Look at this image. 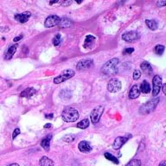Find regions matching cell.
<instances>
[{"label": "cell", "instance_id": "6da1fadb", "mask_svg": "<svg viewBox=\"0 0 166 166\" xmlns=\"http://www.w3.org/2000/svg\"><path fill=\"white\" fill-rule=\"evenodd\" d=\"M120 62V60L118 58H113L111 60H109L108 62H107L104 64V66L101 69V71L104 75H116L118 73V64Z\"/></svg>", "mask_w": 166, "mask_h": 166}, {"label": "cell", "instance_id": "7a4b0ae2", "mask_svg": "<svg viewBox=\"0 0 166 166\" xmlns=\"http://www.w3.org/2000/svg\"><path fill=\"white\" fill-rule=\"evenodd\" d=\"M79 113L76 109L73 107H68L62 112V120L66 122H75L79 119Z\"/></svg>", "mask_w": 166, "mask_h": 166}, {"label": "cell", "instance_id": "3957f363", "mask_svg": "<svg viewBox=\"0 0 166 166\" xmlns=\"http://www.w3.org/2000/svg\"><path fill=\"white\" fill-rule=\"evenodd\" d=\"M159 102V98L153 99L150 101H148L145 104L142 105L139 108V113L141 114H148L152 112H153L156 107L158 106V103Z\"/></svg>", "mask_w": 166, "mask_h": 166}, {"label": "cell", "instance_id": "277c9868", "mask_svg": "<svg viewBox=\"0 0 166 166\" xmlns=\"http://www.w3.org/2000/svg\"><path fill=\"white\" fill-rule=\"evenodd\" d=\"M74 75H75V71L72 70V69H66L61 75H59L58 76H56L54 79V82L56 83V84L62 83L65 81L72 78Z\"/></svg>", "mask_w": 166, "mask_h": 166}, {"label": "cell", "instance_id": "5b68a950", "mask_svg": "<svg viewBox=\"0 0 166 166\" xmlns=\"http://www.w3.org/2000/svg\"><path fill=\"white\" fill-rule=\"evenodd\" d=\"M104 109H105V107L103 106H99L92 111V113L90 114V118H91V121L93 124H96L99 122L103 112H104Z\"/></svg>", "mask_w": 166, "mask_h": 166}, {"label": "cell", "instance_id": "8992f818", "mask_svg": "<svg viewBox=\"0 0 166 166\" xmlns=\"http://www.w3.org/2000/svg\"><path fill=\"white\" fill-rule=\"evenodd\" d=\"M121 82L118 79L113 78V79H111L108 81L107 90L111 93H116V92H119L120 90L121 89Z\"/></svg>", "mask_w": 166, "mask_h": 166}, {"label": "cell", "instance_id": "52a82bcc", "mask_svg": "<svg viewBox=\"0 0 166 166\" xmlns=\"http://www.w3.org/2000/svg\"><path fill=\"white\" fill-rule=\"evenodd\" d=\"M153 84V88H152V96H157L159 94V91L161 89L162 86V78L159 75H155L152 80Z\"/></svg>", "mask_w": 166, "mask_h": 166}, {"label": "cell", "instance_id": "ba28073f", "mask_svg": "<svg viewBox=\"0 0 166 166\" xmlns=\"http://www.w3.org/2000/svg\"><path fill=\"white\" fill-rule=\"evenodd\" d=\"M94 62L92 60L89 59H85L80 61L76 66V69L78 70H86V69H90L91 68H93Z\"/></svg>", "mask_w": 166, "mask_h": 166}, {"label": "cell", "instance_id": "9c48e42d", "mask_svg": "<svg viewBox=\"0 0 166 166\" xmlns=\"http://www.w3.org/2000/svg\"><path fill=\"white\" fill-rule=\"evenodd\" d=\"M139 38V34L137 31H128L122 35V39L128 43H132Z\"/></svg>", "mask_w": 166, "mask_h": 166}, {"label": "cell", "instance_id": "30bf717a", "mask_svg": "<svg viewBox=\"0 0 166 166\" xmlns=\"http://www.w3.org/2000/svg\"><path fill=\"white\" fill-rule=\"evenodd\" d=\"M60 21H61V18L58 16L52 15V16H49L47 19L45 20L44 25L46 28H51V27H54V26L58 25Z\"/></svg>", "mask_w": 166, "mask_h": 166}, {"label": "cell", "instance_id": "8fae6325", "mask_svg": "<svg viewBox=\"0 0 166 166\" xmlns=\"http://www.w3.org/2000/svg\"><path fill=\"white\" fill-rule=\"evenodd\" d=\"M31 14L29 11H25V12L22 13V14H17L15 16V19L17 20L18 22H19L21 24H24V23H26L29 18H30Z\"/></svg>", "mask_w": 166, "mask_h": 166}, {"label": "cell", "instance_id": "7c38bea8", "mask_svg": "<svg viewBox=\"0 0 166 166\" xmlns=\"http://www.w3.org/2000/svg\"><path fill=\"white\" fill-rule=\"evenodd\" d=\"M128 140L127 138H125V137H118L113 142V148L114 150H119L120 149L123 145Z\"/></svg>", "mask_w": 166, "mask_h": 166}, {"label": "cell", "instance_id": "4fadbf2b", "mask_svg": "<svg viewBox=\"0 0 166 166\" xmlns=\"http://www.w3.org/2000/svg\"><path fill=\"white\" fill-rule=\"evenodd\" d=\"M78 148H79V150L81 152H85V153L90 152L91 150H92V147L90 145V144L88 142H87V141H81V142H80V144L78 145Z\"/></svg>", "mask_w": 166, "mask_h": 166}, {"label": "cell", "instance_id": "5bb4252c", "mask_svg": "<svg viewBox=\"0 0 166 166\" xmlns=\"http://www.w3.org/2000/svg\"><path fill=\"white\" fill-rule=\"evenodd\" d=\"M95 37H93L92 35H88L87 36V37L85 39V42H84V48L85 49H90L93 47V45L94 44V42H95Z\"/></svg>", "mask_w": 166, "mask_h": 166}, {"label": "cell", "instance_id": "9a60e30c", "mask_svg": "<svg viewBox=\"0 0 166 166\" xmlns=\"http://www.w3.org/2000/svg\"><path fill=\"white\" fill-rule=\"evenodd\" d=\"M140 68L141 69L143 70V72L145 73V74H146L148 75H152V65L149 63L148 62H143L140 65Z\"/></svg>", "mask_w": 166, "mask_h": 166}, {"label": "cell", "instance_id": "2e32d148", "mask_svg": "<svg viewBox=\"0 0 166 166\" xmlns=\"http://www.w3.org/2000/svg\"><path fill=\"white\" fill-rule=\"evenodd\" d=\"M140 94V90L137 85H134L129 92V98L130 99H136Z\"/></svg>", "mask_w": 166, "mask_h": 166}, {"label": "cell", "instance_id": "e0dca14e", "mask_svg": "<svg viewBox=\"0 0 166 166\" xmlns=\"http://www.w3.org/2000/svg\"><path fill=\"white\" fill-rule=\"evenodd\" d=\"M36 93H37V91H36L35 88H27V89L24 90V91L21 93L20 96H21V97H26V98H30V97H32L33 95H35Z\"/></svg>", "mask_w": 166, "mask_h": 166}, {"label": "cell", "instance_id": "ac0fdd59", "mask_svg": "<svg viewBox=\"0 0 166 166\" xmlns=\"http://www.w3.org/2000/svg\"><path fill=\"white\" fill-rule=\"evenodd\" d=\"M18 47V45L15 44L12 45V46H11V47L9 48V49H8V51H7L6 53V56H5V59H6V60H10L11 58L13 56H14V54L17 51Z\"/></svg>", "mask_w": 166, "mask_h": 166}, {"label": "cell", "instance_id": "d6986e66", "mask_svg": "<svg viewBox=\"0 0 166 166\" xmlns=\"http://www.w3.org/2000/svg\"><path fill=\"white\" fill-rule=\"evenodd\" d=\"M39 164L41 166H54V162L47 157H43L39 161Z\"/></svg>", "mask_w": 166, "mask_h": 166}, {"label": "cell", "instance_id": "ffe728a7", "mask_svg": "<svg viewBox=\"0 0 166 166\" xmlns=\"http://www.w3.org/2000/svg\"><path fill=\"white\" fill-rule=\"evenodd\" d=\"M141 92L142 93H144V94H149L150 92H151V86H150V84L148 83V81H144L142 84H141V87H140V89Z\"/></svg>", "mask_w": 166, "mask_h": 166}, {"label": "cell", "instance_id": "44dd1931", "mask_svg": "<svg viewBox=\"0 0 166 166\" xmlns=\"http://www.w3.org/2000/svg\"><path fill=\"white\" fill-rule=\"evenodd\" d=\"M50 139H51V135H49V137L45 138L43 140H42L41 142V145L42 147L46 150V151H49V144H50Z\"/></svg>", "mask_w": 166, "mask_h": 166}, {"label": "cell", "instance_id": "7402d4cb", "mask_svg": "<svg viewBox=\"0 0 166 166\" xmlns=\"http://www.w3.org/2000/svg\"><path fill=\"white\" fill-rule=\"evenodd\" d=\"M145 24H146L147 27L150 29V30H156L158 28V22L156 20H146L145 21Z\"/></svg>", "mask_w": 166, "mask_h": 166}, {"label": "cell", "instance_id": "603a6c76", "mask_svg": "<svg viewBox=\"0 0 166 166\" xmlns=\"http://www.w3.org/2000/svg\"><path fill=\"white\" fill-rule=\"evenodd\" d=\"M90 122L88 119H85V120H82L81 121H80L78 124H77V127L81 128V129H86L89 126Z\"/></svg>", "mask_w": 166, "mask_h": 166}, {"label": "cell", "instance_id": "cb8c5ba5", "mask_svg": "<svg viewBox=\"0 0 166 166\" xmlns=\"http://www.w3.org/2000/svg\"><path fill=\"white\" fill-rule=\"evenodd\" d=\"M58 25L60 28H62V29L69 28L71 25V21L69 19H68V18H62V19H61Z\"/></svg>", "mask_w": 166, "mask_h": 166}, {"label": "cell", "instance_id": "d4e9b609", "mask_svg": "<svg viewBox=\"0 0 166 166\" xmlns=\"http://www.w3.org/2000/svg\"><path fill=\"white\" fill-rule=\"evenodd\" d=\"M105 158H106L107 160H109V161L113 162V163L115 164H120V161H119V159H118L116 157L113 156L111 153H109V152H106V153H105Z\"/></svg>", "mask_w": 166, "mask_h": 166}, {"label": "cell", "instance_id": "484cf974", "mask_svg": "<svg viewBox=\"0 0 166 166\" xmlns=\"http://www.w3.org/2000/svg\"><path fill=\"white\" fill-rule=\"evenodd\" d=\"M164 51V46H163V45H157L154 49V52L158 56L163 55Z\"/></svg>", "mask_w": 166, "mask_h": 166}, {"label": "cell", "instance_id": "4316f807", "mask_svg": "<svg viewBox=\"0 0 166 166\" xmlns=\"http://www.w3.org/2000/svg\"><path fill=\"white\" fill-rule=\"evenodd\" d=\"M75 139V135L74 134H68L62 138V140L66 142H73Z\"/></svg>", "mask_w": 166, "mask_h": 166}, {"label": "cell", "instance_id": "83f0119b", "mask_svg": "<svg viewBox=\"0 0 166 166\" xmlns=\"http://www.w3.org/2000/svg\"><path fill=\"white\" fill-rule=\"evenodd\" d=\"M141 162L139 159H133L130 161L126 166H140Z\"/></svg>", "mask_w": 166, "mask_h": 166}, {"label": "cell", "instance_id": "f1b7e54d", "mask_svg": "<svg viewBox=\"0 0 166 166\" xmlns=\"http://www.w3.org/2000/svg\"><path fill=\"white\" fill-rule=\"evenodd\" d=\"M60 43H61V35L57 34L53 39V44L55 45V46H58V45L60 44Z\"/></svg>", "mask_w": 166, "mask_h": 166}, {"label": "cell", "instance_id": "f546056e", "mask_svg": "<svg viewBox=\"0 0 166 166\" xmlns=\"http://www.w3.org/2000/svg\"><path fill=\"white\" fill-rule=\"evenodd\" d=\"M141 76V72L139 70H138V69H136L134 71V73H133V79H134L135 81H137V80H139Z\"/></svg>", "mask_w": 166, "mask_h": 166}, {"label": "cell", "instance_id": "4dcf8cb0", "mask_svg": "<svg viewBox=\"0 0 166 166\" xmlns=\"http://www.w3.org/2000/svg\"><path fill=\"white\" fill-rule=\"evenodd\" d=\"M134 51V49L133 48H127V49H126L125 50H124V54L125 55H130V54H132V52Z\"/></svg>", "mask_w": 166, "mask_h": 166}, {"label": "cell", "instance_id": "1f68e13d", "mask_svg": "<svg viewBox=\"0 0 166 166\" xmlns=\"http://www.w3.org/2000/svg\"><path fill=\"white\" fill-rule=\"evenodd\" d=\"M19 133H20V130L18 129V128H17V129L14 131V132H13V134H12L13 139H16V138H17V136L19 134Z\"/></svg>", "mask_w": 166, "mask_h": 166}, {"label": "cell", "instance_id": "d6a6232c", "mask_svg": "<svg viewBox=\"0 0 166 166\" xmlns=\"http://www.w3.org/2000/svg\"><path fill=\"white\" fill-rule=\"evenodd\" d=\"M166 5V1H158L157 2V5L158 7H164Z\"/></svg>", "mask_w": 166, "mask_h": 166}, {"label": "cell", "instance_id": "836d02e7", "mask_svg": "<svg viewBox=\"0 0 166 166\" xmlns=\"http://www.w3.org/2000/svg\"><path fill=\"white\" fill-rule=\"evenodd\" d=\"M72 4V2L71 1H68V2H62V5H71Z\"/></svg>", "mask_w": 166, "mask_h": 166}, {"label": "cell", "instance_id": "e575fe53", "mask_svg": "<svg viewBox=\"0 0 166 166\" xmlns=\"http://www.w3.org/2000/svg\"><path fill=\"white\" fill-rule=\"evenodd\" d=\"M22 37H23L22 36H20V37H18L14 38V40H13V41H14V42H18V41H19V40H21V39H22Z\"/></svg>", "mask_w": 166, "mask_h": 166}, {"label": "cell", "instance_id": "d590c367", "mask_svg": "<svg viewBox=\"0 0 166 166\" xmlns=\"http://www.w3.org/2000/svg\"><path fill=\"white\" fill-rule=\"evenodd\" d=\"M159 166H166V161H165V160L162 161V162H161V163L159 164Z\"/></svg>", "mask_w": 166, "mask_h": 166}, {"label": "cell", "instance_id": "8d00e7d4", "mask_svg": "<svg viewBox=\"0 0 166 166\" xmlns=\"http://www.w3.org/2000/svg\"><path fill=\"white\" fill-rule=\"evenodd\" d=\"M163 92H164V94H166V85L164 84V86H163Z\"/></svg>", "mask_w": 166, "mask_h": 166}, {"label": "cell", "instance_id": "74e56055", "mask_svg": "<svg viewBox=\"0 0 166 166\" xmlns=\"http://www.w3.org/2000/svg\"><path fill=\"white\" fill-rule=\"evenodd\" d=\"M47 119H52V117H53V114H49V115H46L45 116Z\"/></svg>", "mask_w": 166, "mask_h": 166}, {"label": "cell", "instance_id": "f35d334b", "mask_svg": "<svg viewBox=\"0 0 166 166\" xmlns=\"http://www.w3.org/2000/svg\"><path fill=\"white\" fill-rule=\"evenodd\" d=\"M50 126H51V124H47V125L45 126L44 127L47 128V127H50Z\"/></svg>", "mask_w": 166, "mask_h": 166}, {"label": "cell", "instance_id": "ab89813d", "mask_svg": "<svg viewBox=\"0 0 166 166\" xmlns=\"http://www.w3.org/2000/svg\"><path fill=\"white\" fill-rule=\"evenodd\" d=\"M9 166H19V164H10Z\"/></svg>", "mask_w": 166, "mask_h": 166}]
</instances>
